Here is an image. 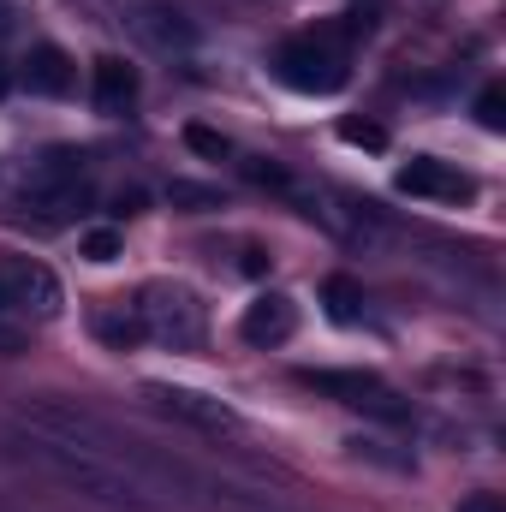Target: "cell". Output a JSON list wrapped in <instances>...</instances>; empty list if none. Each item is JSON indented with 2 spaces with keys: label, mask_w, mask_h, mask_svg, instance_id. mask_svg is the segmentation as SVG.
<instances>
[{
  "label": "cell",
  "mask_w": 506,
  "mask_h": 512,
  "mask_svg": "<svg viewBox=\"0 0 506 512\" xmlns=\"http://www.w3.org/2000/svg\"><path fill=\"white\" fill-rule=\"evenodd\" d=\"M274 72L286 90L298 96H334L346 84V54L334 36H292L280 54H274Z\"/></svg>",
  "instance_id": "6da1fadb"
},
{
  "label": "cell",
  "mask_w": 506,
  "mask_h": 512,
  "mask_svg": "<svg viewBox=\"0 0 506 512\" xmlns=\"http://www.w3.org/2000/svg\"><path fill=\"white\" fill-rule=\"evenodd\" d=\"M298 382L310 387V393H322V399H340L352 411H370L381 423H399L405 417V399L381 382V376H370V370H298Z\"/></svg>",
  "instance_id": "7a4b0ae2"
},
{
  "label": "cell",
  "mask_w": 506,
  "mask_h": 512,
  "mask_svg": "<svg viewBox=\"0 0 506 512\" xmlns=\"http://www.w3.org/2000/svg\"><path fill=\"white\" fill-rule=\"evenodd\" d=\"M143 328L155 340H167L173 352H197L203 346V304L185 292V286H149L143 304H137Z\"/></svg>",
  "instance_id": "3957f363"
},
{
  "label": "cell",
  "mask_w": 506,
  "mask_h": 512,
  "mask_svg": "<svg viewBox=\"0 0 506 512\" xmlns=\"http://www.w3.org/2000/svg\"><path fill=\"white\" fill-rule=\"evenodd\" d=\"M393 185H399L405 197H429V203H471V197H477V179H471V173H459L453 161H435V155L405 161Z\"/></svg>",
  "instance_id": "277c9868"
},
{
  "label": "cell",
  "mask_w": 506,
  "mask_h": 512,
  "mask_svg": "<svg viewBox=\"0 0 506 512\" xmlns=\"http://www.w3.org/2000/svg\"><path fill=\"white\" fill-rule=\"evenodd\" d=\"M0 292H6L12 310H30V316H54L60 310V280L42 262H30V256H12L0 268Z\"/></svg>",
  "instance_id": "5b68a950"
},
{
  "label": "cell",
  "mask_w": 506,
  "mask_h": 512,
  "mask_svg": "<svg viewBox=\"0 0 506 512\" xmlns=\"http://www.w3.org/2000/svg\"><path fill=\"white\" fill-rule=\"evenodd\" d=\"M149 399H155L161 411H173V417L209 429V435H233V429H239V411L221 405V399H209V393H197V387H149Z\"/></svg>",
  "instance_id": "8992f818"
},
{
  "label": "cell",
  "mask_w": 506,
  "mask_h": 512,
  "mask_svg": "<svg viewBox=\"0 0 506 512\" xmlns=\"http://www.w3.org/2000/svg\"><path fill=\"white\" fill-rule=\"evenodd\" d=\"M292 328H298V304L286 292H262L256 304H245V316H239L245 346H286Z\"/></svg>",
  "instance_id": "52a82bcc"
},
{
  "label": "cell",
  "mask_w": 506,
  "mask_h": 512,
  "mask_svg": "<svg viewBox=\"0 0 506 512\" xmlns=\"http://www.w3.org/2000/svg\"><path fill=\"white\" fill-rule=\"evenodd\" d=\"M72 84H78L72 54L54 48V42H36L30 60H24V90H30V96H72Z\"/></svg>",
  "instance_id": "ba28073f"
},
{
  "label": "cell",
  "mask_w": 506,
  "mask_h": 512,
  "mask_svg": "<svg viewBox=\"0 0 506 512\" xmlns=\"http://www.w3.org/2000/svg\"><path fill=\"white\" fill-rule=\"evenodd\" d=\"M90 90H96V108H102V114H126L131 102H137V72H131L126 60L102 54L96 72H90Z\"/></svg>",
  "instance_id": "9c48e42d"
},
{
  "label": "cell",
  "mask_w": 506,
  "mask_h": 512,
  "mask_svg": "<svg viewBox=\"0 0 506 512\" xmlns=\"http://www.w3.org/2000/svg\"><path fill=\"white\" fill-rule=\"evenodd\" d=\"M137 30L155 42V48H191L197 42V30L179 18V12H161V6H143V18H137Z\"/></svg>",
  "instance_id": "30bf717a"
},
{
  "label": "cell",
  "mask_w": 506,
  "mask_h": 512,
  "mask_svg": "<svg viewBox=\"0 0 506 512\" xmlns=\"http://www.w3.org/2000/svg\"><path fill=\"white\" fill-rule=\"evenodd\" d=\"M322 304H328L334 322H358V316H364V286H358L352 274H334V280L322 286Z\"/></svg>",
  "instance_id": "8fae6325"
},
{
  "label": "cell",
  "mask_w": 506,
  "mask_h": 512,
  "mask_svg": "<svg viewBox=\"0 0 506 512\" xmlns=\"http://www.w3.org/2000/svg\"><path fill=\"white\" fill-rule=\"evenodd\" d=\"M96 334L108 340V346H120V352H131L149 328H143V316L137 310H108V316H96Z\"/></svg>",
  "instance_id": "7c38bea8"
},
{
  "label": "cell",
  "mask_w": 506,
  "mask_h": 512,
  "mask_svg": "<svg viewBox=\"0 0 506 512\" xmlns=\"http://www.w3.org/2000/svg\"><path fill=\"white\" fill-rule=\"evenodd\" d=\"M78 251L90 256V262H114V256L126 251V239H120L114 227H90V233L78 239Z\"/></svg>",
  "instance_id": "4fadbf2b"
},
{
  "label": "cell",
  "mask_w": 506,
  "mask_h": 512,
  "mask_svg": "<svg viewBox=\"0 0 506 512\" xmlns=\"http://www.w3.org/2000/svg\"><path fill=\"white\" fill-rule=\"evenodd\" d=\"M340 137H346L352 149H370V155L387 149V126H376V120H340Z\"/></svg>",
  "instance_id": "5bb4252c"
},
{
  "label": "cell",
  "mask_w": 506,
  "mask_h": 512,
  "mask_svg": "<svg viewBox=\"0 0 506 512\" xmlns=\"http://www.w3.org/2000/svg\"><path fill=\"white\" fill-rule=\"evenodd\" d=\"M477 120H483L489 131H501V126H506V90H501V84H489V90L477 96Z\"/></svg>",
  "instance_id": "9a60e30c"
},
{
  "label": "cell",
  "mask_w": 506,
  "mask_h": 512,
  "mask_svg": "<svg viewBox=\"0 0 506 512\" xmlns=\"http://www.w3.org/2000/svg\"><path fill=\"white\" fill-rule=\"evenodd\" d=\"M185 143H191L197 155H209V161H221V155H227V137H221V131H209V126H185Z\"/></svg>",
  "instance_id": "2e32d148"
},
{
  "label": "cell",
  "mask_w": 506,
  "mask_h": 512,
  "mask_svg": "<svg viewBox=\"0 0 506 512\" xmlns=\"http://www.w3.org/2000/svg\"><path fill=\"white\" fill-rule=\"evenodd\" d=\"M173 203H185V209H215L221 197H215L209 185H173Z\"/></svg>",
  "instance_id": "e0dca14e"
},
{
  "label": "cell",
  "mask_w": 506,
  "mask_h": 512,
  "mask_svg": "<svg viewBox=\"0 0 506 512\" xmlns=\"http://www.w3.org/2000/svg\"><path fill=\"white\" fill-rule=\"evenodd\" d=\"M459 512H501L495 495H471V501H459Z\"/></svg>",
  "instance_id": "ac0fdd59"
},
{
  "label": "cell",
  "mask_w": 506,
  "mask_h": 512,
  "mask_svg": "<svg viewBox=\"0 0 506 512\" xmlns=\"http://www.w3.org/2000/svg\"><path fill=\"white\" fill-rule=\"evenodd\" d=\"M114 209H126V215H137V209H143V191H120V197H114Z\"/></svg>",
  "instance_id": "d6986e66"
},
{
  "label": "cell",
  "mask_w": 506,
  "mask_h": 512,
  "mask_svg": "<svg viewBox=\"0 0 506 512\" xmlns=\"http://www.w3.org/2000/svg\"><path fill=\"white\" fill-rule=\"evenodd\" d=\"M12 24H18V12H12V6L0 0V36H12Z\"/></svg>",
  "instance_id": "ffe728a7"
},
{
  "label": "cell",
  "mask_w": 506,
  "mask_h": 512,
  "mask_svg": "<svg viewBox=\"0 0 506 512\" xmlns=\"http://www.w3.org/2000/svg\"><path fill=\"white\" fill-rule=\"evenodd\" d=\"M6 90H12V78H6V66H0V96H6Z\"/></svg>",
  "instance_id": "44dd1931"
},
{
  "label": "cell",
  "mask_w": 506,
  "mask_h": 512,
  "mask_svg": "<svg viewBox=\"0 0 506 512\" xmlns=\"http://www.w3.org/2000/svg\"><path fill=\"white\" fill-rule=\"evenodd\" d=\"M6 310H12V304H6V292H0V316H6Z\"/></svg>",
  "instance_id": "7402d4cb"
}]
</instances>
